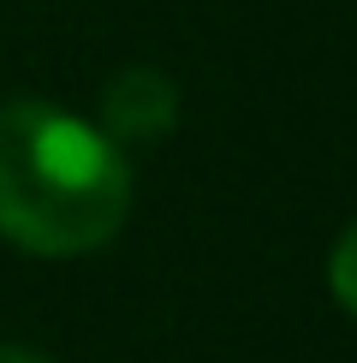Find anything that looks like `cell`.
<instances>
[{"label":"cell","mask_w":357,"mask_h":363,"mask_svg":"<svg viewBox=\"0 0 357 363\" xmlns=\"http://www.w3.org/2000/svg\"><path fill=\"white\" fill-rule=\"evenodd\" d=\"M125 149L54 101L0 108V233L30 256H84L125 226Z\"/></svg>","instance_id":"cell-1"},{"label":"cell","mask_w":357,"mask_h":363,"mask_svg":"<svg viewBox=\"0 0 357 363\" xmlns=\"http://www.w3.org/2000/svg\"><path fill=\"white\" fill-rule=\"evenodd\" d=\"M173 119H178V89L155 66L119 72L108 84V96H101V131L113 143H155L173 131Z\"/></svg>","instance_id":"cell-2"},{"label":"cell","mask_w":357,"mask_h":363,"mask_svg":"<svg viewBox=\"0 0 357 363\" xmlns=\"http://www.w3.org/2000/svg\"><path fill=\"white\" fill-rule=\"evenodd\" d=\"M327 286H334V298L357 315V226L334 245V256H327Z\"/></svg>","instance_id":"cell-3"},{"label":"cell","mask_w":357,"mask_h":363,"mask_svg":"<svg viewBox=\"0 0 357 363\" xmlns=\"http://www.w3.org/2000/svg\"><path fill=\"white\" fill-rule=\"evenodd\" d=\"M0 363H48V357H36V352H24V345H0Z\"/></svg>","instance_id":"cell-4"}]
</instances>
